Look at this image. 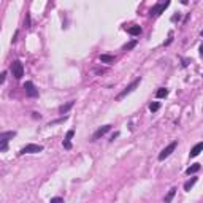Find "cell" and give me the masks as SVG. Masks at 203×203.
I'll return each mask as SVG.
<instances>
[{
    "label": "cell",
    "instance_id": "6",
    "mask_svg": "<svg viewBox=\"0 0 203 203\" xmlns=\"http://www.w3.org/2000/svg\"><path fill=\"white\" fill-rule=\"evenodd\" d=\"M176 146H178V141H171L167 148H164V149H162V152L159 154V160H165V159L171 154V152L176 149Z\"/></svg>",
    "mask_w": 203,
    "mask_h": 203
},
{
    "label": "cell",
    "instance_id": "16",
    "mask_svg": "<svg viewBox=\"0 0 203 203\" xmlns=\"http://www.w3.org/2000/svg\"><path fill=\"white\" fill-rule=\"evenodd\" d=\"M174 194H176V189H174V187H173V189H170V190H168V194L165 195V203H170V201L173 200Z\"/></svg>",
    "mask_w": 203,
    "mask_h": 203
},
{
    "label": "cell",
    "instance_id": "19",
    "mask_svg": "<svg viewBox=\"0 0 203 203\" xmlns=\"http://www.w3.org/2000/svg\"><path fill=\"white\" fill-rule=\"evenodd\" d=\"M8 151V140H0V152Z\"/></svg>",
    "mask_w": 203,
    "mask_h": 203
},
{
    "label": "cell",
    "instance_id": "14",
    "mask_svg": "<svg viewBox=\"0 0 203 203\" xmlns=\"http://www.w3.org/2000/svg\"><path fill=\"white\" fill-rule=\"evenodd\" d=\"M197 181H198V178H190V180H189V181L184 184V190H190V187H192V186H194Z\"/></svg>",
    "mask_w": 203,
    "mask_h": 203
},
{
    "label": "cell",
    "instance_id": "22",
    "mask_svg": "<svg viewBox=\"0 0 203 203\" xmlns=\"http://www.w3.org/2000/svg\"><path fill=\"white\" fill-rule=\"evenodd\" d=\"M5 76H7V71H2V73H0V84H3Z\"/></svg>",
    "mask_w": 203,
    "mask_h": 203
},
{
    "label": "cell",
    "instance_id": "21",
    "mask_svg": "<svg viewBox=\"0 0 203 203\" xmlns=\"http://www.w3.org/2000/svg\"><path fill=\"white\" fill-rule=\"evenodd\" d=\"M49 203H64V198H60V197H54V198H51Z\"/></svg>",
    "mask_w": 203,
    "mask_h": 203
},
{
    "label": "cell",
    "instance_id": "4",
    "mask_svg": "<svg viewBox=\"0 0 203 203\" xmlns=\"http://www.w3.org/2000/svg\"><path fill=\"white\" fill-rule=\"evenodd\" d=\"M140 83H141V78H137V80H135L132 84H129V86H127V87H125V89H124V91H122L119 95H117V100H122L125 95H129L130 92H133V91H135V89L140 86Z\"/></svg>",
    "mask_w": 203,
    "mask_h": 203
},
{
    "label": "cell",
    "instance_id": "17",
    "mask_svg": "<svg viewBox=\"0 0 203 203\" xmlns=\"http://www.w3.org/2000/svg\"><path fill=\"white\" fill-rule=\"evenodd\" d=\"M159 108H160V103H159V102H152V103H149V111H152V113L159 111Z\"/></svg>",
    "mask_w": 203,
    "mask_h": 203
},
{
    "label": "cell",
    "instance_id": "3",
    "mask_svg": "<svg viewBox=\"0 0 203 203\" xmlns=\"http://www.w3.org/2000/svg\"><path fill=\"white\" fill-rule=\"evenodd\" d=\"M10 70H11V73H13V76H14L16 80H21L22 76H24V65H22L21 60H14L11 64Z\"/></svg>",
    "mask_w": 203,
    "mask_h": 203
},
{
    "label": "cell",
    "instance_id": "13",
    "mask_svg": "<svg viewBox=\"0 0 203 203\" xmlns=\"http://www.w3.org/2000/svg\"><path fill=\"white\" fill-rule=\"evenodd\" d=\"M200 168H201V167H200V164H194L192 167H189V168L186 170V173L190 176V174H195L197 171H200Z\"/></svg>",
    "mask_w": 203,
    "mask_h": 203
},
{
    "label": "cell",
    "instance_id": "15",
    "mask_svg": "<svg viewBox=\"0 0 203 203\" xmlns=\"http://www.w3.org/2000/svg\"><path fill=\"white\" fill-rule=\"evenodd\" d=\"M168 95V89H165V87H160L157 92H156V97L157 98H164V97H167Z\"/></svg>",
    "mask_w": 203,
    "mask_h": 203
},
{
    "label": "cell",
    "instance_id": "2",
    "mask_svg": "<svg viewBox=\"0 0 203 203\" xmlns=\"http://www.w3.org/2000/svg\"><path fill=\"white\" fill-rule=\"evenodd\" d=\"M168 7H170V2H159V3H156L154 7L149 10V16H151V18H156V16H159L160 13H164Z\"/></svg>",
    "mask_w": 203,
    "mask_h": 203
},
{
    "label": "cell",
    "instance_id": "20",
    "mask_svg": "<svg viewBox=\"0 0 203 203\" xmlns=\"http://www.w3.org/2000/svg\"><path fill=\"white\" fill-rule=\"evenodd\" d=\"M16 133L14 132H7V133H0V140H8V138H13Z\"/></svg>",
    "mask_w": 203,
    "mask_h": 203
},
{
    "label": "cell",
    "instance_id": "24",
    "mask_svg": "<svg viewBox=\"0 0 203 203\" xmlns=\"http://www.w3.org/2000/svg\"><path fill=\"white\" fill-rule=\"evenodd\" d=\"M180 18H181V14L178 13V14H173V18H171V21L174 22V21H180Z\"/></svg>",
    "mask_w": 203,
    "mask_h": 203
},
{
    "label": "cell",
    "instance_id": "9",
    "mask_svg": "<svg viewBox=\"0 0 203 203\" xmlns=\"http://www.w3.org/2000/svg\"><path fill=\"white\" fill-rule=\"evenodd\" d=\"M73 105H75V100H70V102H67L65 105H62L60 108H59V113L60 114H67L71 108H73Z\"/></svg>",
    "mask_w": 203,
    "mask_h": 203
},
{
    "label": "cell",
    "instance_id": "23",
    "mask_svg": "<svg viewBox=\"0 0 203 203\" xmlns=\"http://www.w3.org/2000/svg\"><path fill=\"white\" fill-rule=\"evenodd\" d=\"M25 27H30V14L25 16Z\"/></svg>",
    "mask_w": 203,
    "mask_h": 203
},
{
    "label": "cell",
    "instance_id": "7",
    "mask_svg": "<svg viewBox=\"0 0 203 203\" xmlns=\"http://www.w3.org/2000/svg\"><path fill=\"white\" fill-rule=\"evenodd\" d=\"M110 129H111V125H110V124H107V125H103V127H100V129H98V130L92 135V141H95V140L102 138L105 133H108V132H110Z\"/></svg>",
    "mask_w": 203,
    "mask_h": 203
},
{
    "label": "cell",
    "instance_id": "10",
    "mask_svg": "<svg viewBox=\"0 0 203 203\" xmlns=\"http://www.w3.org/2000/svg\"><path fill=\"white\" fill-rule=\"evenodd\" d=\"M201 149H203V143L200 141V143H197V144L190 149V157H197L200 152H201Z\"/></svg>",
    "mask_w": 203,
    "mask_h": 203
},
{
    "label": "cell",
    "instance_id": "12",
    "mask_svg": "<svg viewBox=\"0 0 203 203\" xmlns=\"http://www.w3.org/2000/svg\"><path fill=\"white\" fill-rule=\"evenodd\" d=\"M100 60L103 64H113L114 62V56H110V54H102L100 56Z\"/></svg>",
    "mask_w": 203,
    "mask_h": 203
},
{
    "label": "cell",
    "instance_id": "1",
    "mask_svg": "<svg viewBox=\"0 0 203 203\" xmlns=\"http://www.w3.org/2000/svg\"><path fill=\"white\" fill-rule=\"evenodd\" d=\"M43 151V146L41 144H34V143H30V144H25L21 151H19V156H24V154H38V152H41Z\"/></svg>",
    "mask_w": 203,
    "mask_h": 203
},
{
    "label": "cell",
    "instance_id": "11",
    "mask_svg": "<svg viewBox=\"0 0 203 203\" xmlns=\"http://www.w3.org/2000/svg\"><path fill=\"white\" fill-rule=\"evenodd\" d=\"M127 32H129L130 35H133V37H137V35L141 34V27L140 25H130V27H127Z\"/></svg>",
    "mask_w": 203,
    "mask_h": 203
},
{
    "label": "cell",
    "instance_id": "5",
    "mask_svg": "<svg viewBox=\"0 0 203 203\" xmlns=\"http://www.w3.org/2000/svg\"><path fill=\"white\" fill-rule=\"evenodd\" d=\"M24 91H25V95L27 97H32V98L38 97V89L35 87V84L32 81H25L24 83Z\"/></svg>",
    "mask_w": 203,
    "mask_h": 203
},
{
    "label": "cell",
    "instance_id": "8",
    "mask_svg": "<svg viewBox=\"0 0 203 203\" xmlns=\"http://www.w3.org/2000/svg\"><path fill=\"white\" fill-rule=\"evenodd\" d=\"M73 135H75V130H68L67 132V135H65V138L62 141V144H64L65 149H71V138H73Z\"/></svg>",
    "mask_w": 203,
    "mask_h": 203
},
{
    "label": "cell",
    "instance_id": "18",
    "mask_svg": "<svg viewBox=\"0 0 203 203\" xmlns=\"http://www.w3.org/2000/svg\"><path fill=\"white\" fill-rule=\"evenodd\" d=\"M137 43H138L137 40H132L130 43H127V44H124V48H122V49H124V51H130V49H133V48L137 46Z\"/></svg>",
    "mask_w": 203,
    "mask_h": 203
}]
</instances>
